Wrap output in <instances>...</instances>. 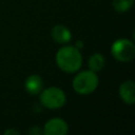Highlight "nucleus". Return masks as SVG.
<instances>
[{"label":"nucleus","instance_id":"obj_1","mask_svg":"<svg viewBox=\"0 0 135 135\" xmlns=\"http://www.w3.org/2000/svg\"><path fill=\"white\" fill-rule=\"evenodd\" d=\"M56 63L60 70L66 73H74L81 68L82 56L77 47L64 46L57 52Z\"/></svg>","mask_w":135,"mask_h":135},{"label":"nucleus","instance_id":"obj_2","mask_svg":"<svg viewBox=\"0 0 135 135\" xmlns=\"http://www.w3.org/2000/svg\"><path fill=\"white\" fill-rule=\"evenodd\" d=\"M98 76L96 72L83 71L75 76L73 79V89L80 95H88L93 93L98 86Z\"/></svg>","mask_w":135,"mask_h":135},{"label":"nucleus","instance_id":"obj_3","mask_svg":"<svg viewBox=\"0 0 135 135\" xmlns=\"http://www.w3.org/2000/svg\"><path fill=\"white\" fill-rule=\"evenodd\" d=\"M66 97L64 92L56 86L47 88L40 95V102L47 109H59L64 105Z\"/></svg>","mask_w":135,"mask_h":135},{"label":"nucleus","instance_id":"obj_4","mask_svg":"<svg viewBox=\"0 0 135 135\" xmlns=\"http://www.w3.org/2000/svg\"><path fill=\"white\" fill-rule=\"evenodd\" d=\"M112 55L115 59L121 62L131 61L135 56V45L129 39H117L111 47Z\"/></svg>","mask_w":135,"mask_h":135},{"label":"nucleus","instance_id":"obj_5","mask_svg":"<svg viewBox=\"0 0 135 135\" xmlns=\"http://www.w3.org/2000/svg\"><path fill=\"white\" fill-rule=\"evenodd\" d=\"M69 131L68 123L60 118L50 119L43 129L45 135H65Z\"/></svg>","mask_w":135,"mask_h":135},{"label":"nucleus","instance_id":"obj_6","mask_svg":"<svg viewBox=\"0 0 135 135\" xmlns=\"http://www.w3.org/2000/svg\"><path fill=\"white\" fill-rule=\"evenodd\" d=\"M119 95L126 103L133 104L135 102V83L132 80L122 82L119 86Z\"/></svg>","mask_w":135,"mask_h":135},{"label":"nucleus","instance_id":"obj_7","mask_svg":"<svg viewBox=\"0 0 135 135\" xmlns=\"http://www.w3.org/2000/svg\"><path fill=\"white\" fill-rule=\"evenodd\" d=\"M52 38L58 43H66L72 39V34L68 27L61 24H57L52 30Z\"/></svg>","mask_w":135,"mask_h":135},{"label":"nucleus","instance_id":"obj_8","mask_svg":"<svg viewBox=\"0 0 135 135\" xmlns=\"http://www.w3.org/2000/svg\"><path fill=\"white\" fill-rule=\"evenodd\" d=\"M24 86L28 94L36 95L41 92L42 86H43V81L38 75H31L26 78Z\"/></svg>","mask_w":135,"mask_h":135},{"label":"nucleus","instance_id":"obj_9","mask_svg":"<svg viewBox=\"0 0 135 135\" xmlns=\"http://www.w3.org/2000/svg\"><path fill=\"white\" fill-rule=\"evenodd\" d=\"M104 66V58L100 54H94L89 59V68L93 72L101 71Z\"/></svg>","mask_w":135,"mask_h":135},{"label":"nucleus","instance_id":"obj_10","mask_svg":"<svg viewBox=\"0 0 135 135\" xmlns=\"http://www.w3.org/2000/svg\"><path fill=\"white\" fill-rule=\"evenodd\" d=\"M134 3V0H113V6L115 11L119 13H124L129 11Z\"/></svg>","mask_w":135,"mask_h":135},{"label":"nucleus","instance_id":"obj_11","mask_svg":"<svg viewBox=\"0 0 135 135\" xmlns=\"http://www.w3.org/2000/svg\"><path fill=\"white\" fill-rule=\"evenodd\" d=\"M30 133H31V134H40V133H42V131H41L38 127H34V128H32V129L30 130Z\"/></svg>","mask_w":135,"mask_h":135},{"label":"nucleus","instance_id":"obj_12","mask_svg":"<svg viewBox=\"0 0 135 135\" xmlns=\"http://www.w3.org/2000/svg\"><path fill=\"white\" fill-rule=\"evenodd\" d=\"M4 134L5 135H11V134H14V135H17V134H19V132L17 131V130H13V129H9V130H6L5 132H4Z\"/></svg>","mask_w":135,"mask_h":135}]
</instances>
